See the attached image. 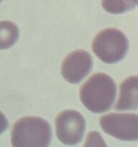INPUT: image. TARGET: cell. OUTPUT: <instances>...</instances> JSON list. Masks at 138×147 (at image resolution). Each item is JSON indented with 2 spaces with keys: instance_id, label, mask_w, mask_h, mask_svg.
Returning a JSON list of instances; mask_svg holds the SVG:
<instances>
[{
  "instance_id": "obj_1",
  "label": "cell",
  "mask_w": 138,
  "mask_h": 147,
  "mask_svg": "<svg viewBox=\"0 0 138 147\" xmlns=\"http://www.w3.org/2000/svg\"><path fill=\"white\" fill-rule=\"evenodd\" d=\"M116 95L114 81L102 73L91 76L80 89V98L83 106L96 113L109 110L114 103Z\"/></svg>"
},
{
  "instance_id": "obj_2",
  "label": "cell",
  "mask_w": 138,
  "mask_h": 147,
  "mask_svg": "<svg viewBox=\"0 0 138 147\" xmlns=\"http://www.w3.org/2000/svg\"><path fill=\"white\" fill-rule=\"evenodd\" d=\"M52 138L50 123L36 116L21 118L12 130L13 147H48Z\"/></svg>"
},
{
  "instance_id": "obj_3",
  "label": "cell",
  "mask_w": 138,
  "mask_h": 147,
  "mask_svg": "<svg viewBox=\"0 0 138 147\" xmlns=\"http://www.w3.org/2000/svg\"><path fill=\"white\" fill-rule=\"evenodd\" d=\"M129 42L120 30L107 28L99 32L93 38L92 49L101 61L114 64L121 61L126 55Z\"/></svg>"
},
{
  "instance_id": "obj_4",
  "label": "cell",
  "mask_w": 138,
  "mask_h": 147,
  "mask_svg": "<svg viewBox=\"0 0 138 147\" xmlns=\"http://www.w3.org/2000/svg\"><path fill=\"white\" fill-rule=\"evenodd\" d=\"M102 130L122 141L135 142L138 139V117L135 113H114L102 116L99 120Z\"/></svg>"
},
{
  "instance_id": "obj_5",
  "label": "cell",
  "mask_w": 138,
  "mask_h": 147,
  "mask_svg": "<svg viewBox=\"0 0 138 147\" xmlns=\"http://www.w3.org/2000/svg\"><path fill=\"white\" fill-rule=\"evenodd\" d=\"M85 129L84 118L76 111L66 110L56 116V136L64 144L72 146L78 144L83 139Z\"/></svg>"
},
{
  "instance_id": "obj_6",
  "label": "cell",
  "mask_w": 138,
  "mask_h": 147,
  "mask_svg": "<svg viewBox=\"0 0 138 147\" xmlns=\"http://www.w3.org/2000/svg\"><path fill=\"white\" fill-rule=\"evenodd\" d=\"M93 59L88 52L77 50L72 52L63 61L61 74L67 82L76 84L90 73Z\"/></svg>"
},
{
  "instance_id": "obj_7",
  "label": "cell",
  "mask_w": 138,
  "mask_h": 147,
  "mask_svg": "<svg viewBox=\"0 0 138 147\" xmlns=\"http://www.w3.org/2000/svg\"><path fill=\"white\" fill-rule=\"evenodd\" d=\"M137 76H131L119 86V96L115 109L117 111L137 110Z\"/></svg>"
},
{
  "instance_id": "obj_8",
  "label": "cell",
  "mask_w": 138,
  "mask_h": 147,
  "mask_svg": "<svg viewBox=\"0 0 138 147\" xmlns=\"http://www.w3.org/2000/svg\"><path fill=\"white\" fill-rule=\"evenodd\" d=\"M19 36V29L14 23L9 21L0 22V50H5L14 45Z\"/></svg>"
},
{
  "instance_id": "obj_9",
  "label": "cell",
  "mask_w": 138,
  "mask_h": 147,
  "mask_svg": "<svg viewBox=\"0 0 138 147\" xmlns=\"http://www.w3.org/2000/svg\"><path fill=\"white\" fill-rule=\"evenodd\" d=\"M133 1H102V6L103 8L111 13H121L124 12L126 10L132 8V6L135 7Z\"/></svg>"
},
{
  "instance_id": "obj_10",
  "label": "cell",
  "mask_w": 138,
  "mask_h": 147,
  "mask_svg": "<svg viewBox=\"0 0 138 147\" xmlns=\"http://www.w3.org/2000/svg\"><path fill=\"white\" fill-rule=\"evenodd\" d=\"M83 147H108L99 132L93 131L88 134Z\"/></svg>"
},
{
  "instance_id": "obj_11",
  "label": "cell",
  "mask_w": 138,
  "mask_h": 147,
  "mask_svg": "<svg viewBox=\"0 0 138 147\" xmlns=\"http://www.w3.org/2000/svg\"><path fill=\"white\" fill-rule=\"evenodd\" d=\"M8 121L4 115V113L0 111V134H2L8 127Z\"/></svg>"
}]
</instances>
